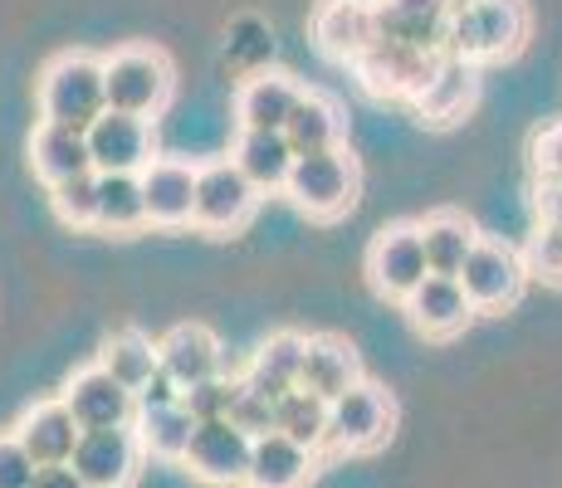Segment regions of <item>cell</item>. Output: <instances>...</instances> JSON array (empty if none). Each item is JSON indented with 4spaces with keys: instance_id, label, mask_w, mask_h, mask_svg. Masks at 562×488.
<instances>
[{
    "instance_id": "obj_24",
    "label": "cell",
    "mask_w": 562,
    "mask_h": 488,
    "mask_svg": "<svg viewBox=\"0 0 562 488\" xmlns=\"http://www.w3.org/2000/svg\"><path fill=\"white\" fill-rule=\"evenodd\" d=\"M313 469H318V454H313L308 444H299V440L279 435V430H269V435L255 440L250 484H245V488H308Z\"/></svg>"
},
{
    "instance_id": "obj_1",
    "label": "cell",
    "mask_w": 562,
    "mask_h": 488,
    "mask_svg": "<svg viewBox=\"0 0 562 488\" xmlns=\"http://www.w3.org/2000/svg\"><path fill=\"white\" fill-rule=\"evenodd\" d=\"M103 113H108V69L99 54L69 49L45 64V73H40V117L45 123L89 133Z\"/></svg>"
},
{
    "instance_id": "obj_30",
    "label": "cell",
    "mask_w": 562,
    "mask_h": 488,
    "mask_svg": "<svg viewBox=\"0 0 562 488\" xmlns=\"http://www.w3.org/2000/svg\"><path fill=\"white\" fill-rule=\"evenodd\" d=\"M99 362H103L108 372H113L127 390H133V396L161 372V352H157V342L147 338V332H137V328H117L113 338L103 342Z\"/></svg>"
},
{
    "instance_id": "obj_41",
    "label": "cell",
    "mask_w": 562,
    "mask_h": 488,
    "mask_svg": "<svg viewBox=\"0 0 562 488\" xmlns=\"http://www.w3.org/2000/svg\"><path fill=\"white\" fill-rule=\"evenodd\" d=\"M538 220H562V181H538Z\"/></svg>"
},
{
    "instance_id": "obj_39",
    "label": "cell",
    "mask_w": 562,
    "mask_h": 488,
    "mask_svg": "<svg viewBox=\"0 0 562 488\" xmlns=\"http://www.w3.org/2000/svg\"><path fill=\"white\" fill-rule=\"evenodd\" d=\"M181 400V386H177V376H167V372H157L153 382H147L143 390H137V410H157V406H177Z\"/></svg>"
},
{
    "instance_id": "obj_12",
    "label": "cell",
    "mask_w": 562,
    "mask_h": 488,
    "mask_svg": "<svg viewBox=\"0 0 562 488\" xmlns=\"http://www.w3.org/2000/svg\"><path fill=\"white\" fill-rule=\"evenodd\" d=\"M143 459V440L133 425H113V430H83L79 450H74V469L89 488H127Z\"/></svg>"
},
{
    "instance_id": "obj_5",
    "label": "cell",
    "mask_w": 562,
    "mask_h": 488,
    "mask_svg": "<svg viewBox=\"0 0 562 488\" xmlns=\"http://www.w3.org/2000/svg\"><path fill=\"white\" fill-rule=\"evenodd\" d=\"M426 279H430V259H426V240H420V225L416 220L382 225L376 240L367 245V284L382 298L406 303Z\"/></svg>"
},
{
    "instance_id": "obj_20",
    "label": "cell",
    "mask_w": 562,
    "mask_h": 488,
    "mask_svg": "<svg viewBox=\"0 0 562 488\" xmlns=\"http://www.w3.org/2000/svg\"><path fill=\"white\" fill-rule=\"evenodd\" d=\"M304 352H308V338L304 332H269L265 342L255 347L250 366H245V386H255L259 396L269 400H284L289 390L299 386V376H304Z\"/></svg>"
},
{
    "instance_id": "obj_15",
    "label": "cell",
    "mask_w": 562,
    "mask_h": 488,
    "mask_svg": "<svg viewBox=\"0 0 562 488\" xmlns=\"http://www.w3.org/2000/svg\"><path fill=\"white\" fill-rule=\"evenodd\" d=\"M376 39L372 0H318L313 10V45L333 64H358L362 49Z\"/></svg>"
},
{
    "instance_id": "obj_19",
    "label": "cell",
    "mask_w": 562,
    "mask_h": 488,
    "mask_svg": "<svg viewBox=\"0 0 562 488\" xmlns=\"http://www.w3.org/2000/svg\"><path fill=\"white\" fill-rule=\"evenodd\" d=\"M402 308H406L411 328L426 332V338H436V342H446V338H456V332H464V328H470V318L480 313L470 303V293H464V284H460V279H450V274H430L426 284H420L402 303Z\"/></svg>"
},
{
    "instance_id": "obj_16",
    "label": "cell",
    "mask_w": 562,
    "mask_h": 488,
    "mask_svg": "<svg viewBox=\"0 0 562 488\" xmlns=\"http://www.w3.org/2000/svg\"><path fill=\"white\" fill-rule=\"evenodd\" d=\"M79 416L69 410V400L54 396V400H35V406L25 410V416L15 420V440L30 450V459L40 464V469H49V464H69L74 450H79Z\"/></svg>"
},
{
    "instance_id": "obj_4",
    "label": "cell",
    "mask_w": 562,
    "mask_h": 488,
    "mask_svg": "<svg viewBox=\"0 0 562 488\" xmlns=\"http://www.w3.org/2000/svg\"><path fill=\"white\" fill-rule=\"evenodd\" d=\"M108 69V107L117 113H137V117H157L167 107L171 89H177V73L171 59L153 45H123L103 59Z\"/></svg>"
},
{
    "instance_id": "obj_27",
    "label": "cell",
    "mask_w": 562,
    "mask_h": 488,
    "mask_svg": "<svg viewBox=\"0 0 562 488\" xmlns=\"http://www.w3.org/2000/svg\"><path fill=\"white\" fill-rule=\"evenodd\" d=\"M420 225V240H426V259H430V274H450L460 279L464 259L474 254V245H480V230H474L470 215L460 211H430Z\"/></svg>"
},
{
    "instance_id": "obj_8",
    "label": "cell",
    "mask_w": 562,
    "mask_h": 488,
    "mask_svg": "<svg viewBox=\"0 0 562 488\" xmlns=\"http://www.w3.org/2000/svg\"><path fill=\"white\" fill-rule=\"evenodd\" d=\"M255 205H259V191H255V181L235 167V157L205 161L201 181H196V215H191V225L205 235H231L250 220Z\"/></svg>"
},
{
    "instance_id": "obj_36",
    "label": "cell",
    "mask_w": 562,
    "mask_h": 488,
    "mask_svg": "<svg viewBox=\"0 0 562 488\" xmlns=\"http://www.w3.org/2000/svg\"><path fill=\"white\" fill-rule=\"evenodd\" d=\"M274 410H279V400H269V396H259L255 386H245V376H240V396H235V410H231V420L240 430H250V435H269L274 430Z\"/></svg>"
},
{
    "instance_id": "obj_40",
    "label": "cell",
    "mask_w": 562,
    "mask_h": 488,
    "mask_svg": "<svg viewBox=\"0 0 562 488\" xmlns=\"http://www.w3.org/2000/svg\"><path fill=\"white\" fill-rule=\"evenodd\" d=\"M30 488H89L79 479V469H74V464H49V469H40L35 474V484Z\"/></svg>"
},
{
    "instance_id": "obj_21",
    "label": "cell",
    "mask_w": 562,
    "mask_h": 488,
    "mask_svg": "<svg viewBox=\"0 0 562 488\" xmlns=\"http://www.w3.org/2000/svg\"><path fill=\"white\" fill-rule=\"evenodd\" d=\"M299 98H304V89H299L289 73H250V79L240 83V93H235V117H240V127H259V133H284L289 117H294Z\"/></svg>"
},
{
    "instance_id": "obj_23",
    "label": "cell",
    "mask_w": 562,
    "mask_h": 488,
    "mask_svg": "<svg viewBox=\"0 0 562 488\" xmlns=\"http://www.w3.org/2000/svg\"><path fill=\"white\" fill-rule=\"evenodd\" d=\"M235 167L245 171V177L255 181L259 195H274L289 186V177H294V161L299 151L289 147L284 133H259V127H240V137H235Z\"/></svg>"
},
{
    "instance_id": "obj_3",
    "label": "cell",
    "mask_w": 562,
    "mask_h": 488,
    "mask_svg": "<svg viewBox=\"0 0 562 488\" xmlns=\"http://www.w3.org/2000/svg\"><path fill=\"white\" fill-rule=\"evenodd\" d=\"M528 5L524 0H470L450 20V54L470 64L514 59L528 39Z\"/></svg>"
},
{
    "instance_id": "obj_14",
    "label": "cell",
    "mask_w": 562,
    "mask_h": 488,
    "mask_svg": "<svg viewBox=\"0 0 562 488\" xmlns=\"http://www.w3.org/2000/svg\"><path fill=\"white\" fill-rule=\"evenodd\" d=\"M196 181H201V167H191L187 157H153L143 167L147 220L161 225V230L191 225V215H196Z\"/></svg>"
},
{
    "instance_id": "obj_37",
    "label": "cell",
    "mask_w": 562,
    "mask_h": 488,
    "mask_svg": "<svg viewBox=\"0 0 562 488\" xmlns=\"http://www.w3.org/2000/svg\"><path fill=\"white\" fill-rule=\"evenodd\" d=\"M35 474H40V464L30 459V450L15 440V430L0 435V488H30Z\"/></svg>"
},
{
    "instance_id": "obj_18",
    "label": "cell",
    "mask_w": 562,
    "mask_h": 488,
    "mask_svg": "<svg viewBox=\"0 0 562 488\" xmlns=\"http://www.w3.org/2000/svg\"><path fill=\"white\" fill-rule=\"evenodd\" d=\"M474 98H480V64L460 59V54H446L411 107H416V117L426 127H456L474 107Z\"/></svg>"
},
{
    "instance_id": "obj_9",
    "label": "cell",
    "mask_w": 562,
    "mask_h": 488,
    "mask_svg": "<svg viewBox=\"0 0 562 488\" xmlns=\"http://www.w3.org/2000/svg\"><path fill=\"white\" fill-rule=\"evenodd\" d=\"M250 459H255L250 430H240L235 420H201L181 464L211 488H240L250 484Z\"/></svg>"
},
{
    "instance_id": "obj_17",
    "label": "cell",
    "mask_w": 562,
    "mask_h": 488,
    "mask_svg": "<svg viewBox=\"0 0 562 488\" xmlns=\"http://www.w3.org/2000/svg\"><path fill=\"white\" fill-rule=\"evenodd\" d=\"M89 151H93V171H143L153 151V117L137 113H117L108 107L99 123L89 127Z\"/></svg>"
},
{
    "instance_id": "obj_13",
    "label": "cell",
    "mask_w": 562,
    "mask_h": 488,
    "mask_svg": "<svg viewBox=\"0 0 562 488\" xmlns=\"http://www.w3.org/2000/svg\"><path fill=\"white\" fill-rule=\"evenodd\" d=\"M372 10H376V35L382 39L450 54V20H456L450 0H372Z\"/></svg>"
},
{
    "instance_id": "obj_31",
    "label": "cell",
    "mask_w": 562,
    "mask_h": 488,
    "mask_svg": "<svg viewBox=\"0 0 562 488\" xmlns=\"http://www.w3.org/2000/svg\"><path fill=\"white\" fill-rule=\"evenodd\" d=\"M133 430H137V440H143V450L157 454V459H187L191 435H196V416L177 400V406L137 410Z\"/></svg>"
},
{
    "instance_id": "obj_11",
    "label": "cell",
    "mask_w": 562,
    "mask_h": 488,
    "mask_svg": "<svg viewBox=\"0 0 562 488\" xmlns=\"http://www.w3.org/2000/svg\"><path fill=\"white\" fill-rule=\"evenodd\" d=\"M64 400H69V410L79 416L83 430H113V425H133L137 420V396L103 362L74 372L69 386H64Z\"/></svg>"
},
{
    "instance_id": "obj_32",
    "label": "cell",
    "mask_w": 562,
    "mask_h": 488,
    "mask_svg": "<svg viewBox=\"0 0 562 488\" xmlns=\"http://www.w3.org/2000/svg\"><path fill=\"white\" fill-rule=\"evenodd\" d=\"M274 430L289 435V440H299V444H308L313 454H323L328 450V400L313 396V390H304V386H294L284 400H279Z\"/></svg>"
},
{
    "instance_id": "obj_42",
    "label": "cell",
    "mask_w": 562,
    "mask_h": 488,
    "mask_svg": "<svg viewBox=\"0 0 562 488\" xmlns=\"http://www.w3.org/2000/svg\"><path fill=\"white\" fill-rule=\"evenodd\" d=\"M450 5H456V10H460V5H470V0H450Z\"/></svg>"
},
{
    "instance_id": "obj_38",
    "label": "cell",
    "mask_w": 562,
    "mask_h": 488,
    "mask_svg": "<svg viewBox=\"0 0 562 488\" xmlns=\"http://www.w3.org/2000/svg\"><path fill=\"white\" fill-rule=\"evenodd\" d=\"M533 171L538 181H562V123H548L533 137Z\"/></svg>"
},
{
    "instance_id": "obj_34",
    "label": "cell",
    "mask_w": 562,
    "mask_h": 488,
    "mask_svg": "<svg viewBox=\"0 0 562 488\" xmlns=\"http://www.w3.org/2000/svg\"><path fill=\"white\" fill-rule=\"evenodd\" d=\"M235 396H240V376L221 372V376H205V382L181 390V406H187L191 416H196V425H201V420H231Z\"/></svg>"
},
{
    "instance_id": "obj_26",
    "label": "cell",
    "mask_w": 562,
    "mask_h": 488,
    "mask_svg": "<svg viewBox=\"0 0 562 488\" xmlns=\"http://www.w3.org/2000/svg\"><path fill=\"white\" fill-rule=\"evenodd\" d=\"M30 161H35V171L49 181V186H59V181H69V177H83V171H93L89 133L40 117L35 137H30Z\"/></svg>"
},
{
    "instance_id": "obj_29",
    "label": "cell",
    "mask_w": 562,
    "mask_h": 488,
    "mask_svg": "<svg viewBox=\"0 0 562 488\" xmlns=\"http://www.w3.org/2000/svg\"><path fill=\"white\" fill-rule=\"evenodd\" d=\"M147 220V191L143 171H99V230L108 235H133Z\"/></svg>"
},
{
    "instance_id": "obj_25",
    "label": "cell",
    "mask_w": 562,
    "mask_h": 488,
    "mask_svg": "<svg viewBox=\"0 0 562 488\" xmlns=\"http://www.w3.org/2000/svg\"><path fill=\"white\" fill-rule=\"evenodd\" d=\"M157 352H161V372L177 376L181 390L205 382V376H221V342H215V332L201 328V322H177V328L157 342Z\"/></svg>"
},
{
    "instance_id": "obj_10",
    "label": "cell",
    "mask_w": 562,
    "mask_h": 488,
    "mask_svg": "<svg viewBox=\"0 0 562 488\" xmlns=\"http://www.w3.org/2000/svg\"><path fill=\"white\" fill-rule=\"evenodd\" d=\"M528 279L533 274H528L524 254H518L514 245H504V240H490V235H480L474 254L464 259V269H460V284H464V293H470V303L480 313L514 308Z\"/></svg>"
},
{
    "instance_id": "obj_28",
    "label": "cell",
    "mask_w": 562,
    "mask_h": 488,
    "mask_svg": "<svg viewBox=\"0 0 562 488\" xmlns=\"http://www.w3.org/2000/svg\"><path fill=\"white\" fill-rule=\"evenodd\" d=\"M342 133H348V117H342V107L333 103L328 93H318V89H304V98H299V107H294V117H289V127H284L289 147H294L299 157H308V151L342 147Z\"/></svg>"
},
{
    "instance_id": "obj_35",
    "label": "cell",
    "mask_w": 562,
    "mask_h": 488,
    "mask_svg": "<svg viewBox=\"0 0 562 488\" xmlns=\"http://www.w3.org/2000/svg\"><path fill=\"white\" fill-rule=\"evenodd\" d=\"M524 264H528L533 279L562 288V220H538L533 240H528V249H524Z\"/></svg>"
},
{
    "instance_id": "obj_6",
    "label": "cell",
    "mask_w": 562,
    "mask_h": 488,
    "mask_svg": "<svg viewBox=\"0 0 562 488\" xmlns=\"http://www.w3.org/2000/svg\"><path fill=\"white\" fill-rule=\"evenodd\" d=\"M396 406L382 386L358 382L342 390L338 400H328V450L333 454H372L392 440Z\"/></svg>"
},
{
    "instance_id": "obj_7",
    "label": "cell",
    "mask_w": 562,
    "mask_h": 488,
    "mask_svg": "<svg viewBox=\"0 0 562 488\" xmlns=\"http://www.w3.org/2000/svg\"><path fill=\"white\" fill-rule=\"evenodd\" d=\"M440 59H446V54L416 49V45H402V39L376 35L352 69H358L362 89L372 98H402V103H416V93L426 89V79L440 69Z\"/></svg>"
},
{
    "instance_id": "obj_2",
    "label": "cell",
    "mask_w": 562,
    "mask_h": 488,
    "mask_svg": "<svg viewBox=\"0 0 562 488\" xmlns=\"http://www.w3.org/2000/svg\"><path fill=\"white\" fill-rule=\"evenodd\" d=\"M362 171L358 157L348 147H328V151H308L294 161V177H289L284 195L308 215V220H342V215L358 205Z\"/></svg>"
},
{
    "instance_id": "obj_33",
    "label": "cell",
    "mask_w": 562,
    "mask_h": 488,
    "mask_svg": "<svg viewBox=\"0 0 562 488\" xmlns=\"http://www.w3.org/2000/svg\"><path fill=\"white\" fill-rule=\"evenodd\" d=\"M54 215L74 230H99V171H83V177H69L59 186H49Z\"/></svg>"
},
{
    "instance_id": "obj_22",
    "label": "cell",
    "mask_w": 562,
    "mask_h": 488,
    "mask_svg": "<svg viewBox=\"0 0 562 488\" xmlns=\"http://www.w3.org/2000/svg\"><path fill=\"white\" fill-rule=\"evenodd\" d=\"M358 382H362L358 347H352L348 338H338V332H313L299 386L313 390V396H323V400H338L342 390H352Z\"/></svg>"
}]
</instances>
